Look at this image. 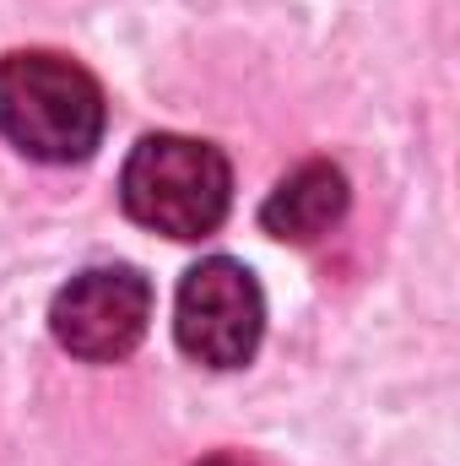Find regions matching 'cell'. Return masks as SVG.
<instances>
[{
	"label": "cell",
	"instance_id": "obj_1",
	"mask_svg": "<svg viewBox=\"0 0 460 466\" xmlns=\"http://www.w3.org/2000/svg\"><path fill=\"white\" fill-rule=\"evenodd\" d=\"M109 104L87 66L55 49L0 55V136L49 168L87 163L104 141Z\"/></svg>",
	"mask_w": 460,
	"mask_h": 466
},
{
	"label": "cell",
	"instance_id": "obj_2",
	"mask_svg": "<svg viewBox=\"0 0 460 466\" xmlns=\"http://www.w3.org/2000/svg\"><path fill=\"white\" fill-rule=\"evenodd\" d=\"M119 207L163 238H206L233 207V163L223 147L179 130H152L119 168Z\"/></svg>",
	"mask_w": 460,
	"mask_h": 466
},
{
	"label": "cell",
	"instance_id": "obj_3",
	"mask_svg": "<svg viewBox=\"0 0 460 466\" xmlns=\"http://www.w3.org/2000/svg\"><path fill=\"white\" fill-rule=\"evenodd\" d=\"M265 337V293L233 255H212L185 271L174 299V342L201 369H244Z\"/></svg>",
	"mask_w": 460,
	"mask_h": 466
},
{
	"label": "cell",
	"instance_id": "obj_4",
	"mask_svg": "<svg viewBox=\"0 0 460 466\" xmlns=\"http://www.w3.org/2000/svg\"><path fill=\"white\" fill-rule=\"evenodd\" d=\"M146 326H152V282L135 266H87L49 304L55 342L82 363L130 358Z\"/></svg>",
	"mask_w": 460,
	"mask_h": 466
},
{
	"label": "cell",
	"instance_id": "obj_5",
	"mask_svg": "<svg viewBox=\"0 0 460 466\" xmlns=\"http://www.w3.org/2000/svg\"><path fill=\"white\" fill-rule=\"evenodd\" d=\"M346 174L325 157H309L298 163L260 207V228L271 238H287V244H315L320 233H331L346 218Z\"/></svg>",
	"mask_w": 460,
	"mask_h": 466
},
{
	"label": "cell",
	"instance_id": "obj_6",
	"mask_svg": "<svg viewBox=\"0 0 460 466\" xmlns=\"http://www.w3.org/2000/svg\"><path fill=\"white\" fill-rule=\"evenodd\" d=\"M195 466H244V461H233V456H206V461H195Z\"/></svg>",
	"mask_w": 460,
	"mask_h": 466
}]
</instances>
